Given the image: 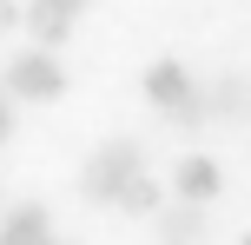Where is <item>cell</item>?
I'll list each match as a JSON object with an SVG mask.
<instances>
[{"label": "cell", "mask_w": 251, "mask_h": 245, "mask_svg": "<svg viewBox=\"0 0 251 245\" xmlns=\"http://www.w3.org/2000/svg\"><path fill=\"white\" fill-rule=\"evenodd\" d=\"M7 93H13V100H60L66 73H60L53 53H13V60H7Z\"/></svg>", "instance_id": "1"}, {"label": "cell", "mask_w": 251, "mask_h": 245, "mask_svg": "<svg viewBox=\"0 0 251 245\" xmlns=\"http://www.w3.org/2000/svg\"><path fill=\"white\" fill-rule=\"evenodd\" d=\"M146 93L165 106V119H178V126H192V119L205 113V106H199V86L185 80L178 60H159V66H152V73H146Z\"/></svg>", "instance_id": "2"}, {"label": "cell", "mask_w": 251, "mask_h": 245, "mask_svg": "<svg viewBox=\"0 0 251 245\" xmlns=\"http://www.w3.org/2000/svg\"><path fill=\"white\" fill-rule=\"evenodd\" d=\"M132 172H139V146H132V139H113V146L93 153V166H86L79 186H86L93 199H119V186L132 179Z\"/></svg>", "instance_id": "3"}, {"label": "cell", "mask_w": 251, "mask_h": 245, "mask_svg": "<svg viewBox=\"0 0 251 245\" xmlns=\"http://www.w3.org/2000/svg\"><path fill=\"white\" fill-rule=\"evenodd\" d=\"M172 186L192 199V206H205V199H218V186H225V172H218V159H205V153H185L172 166Z\"/></svg>", "instance_id": "4"}, {"label": "cell", "mask_w": 251, "mask_h": 245, "mask_svg": "<svg viewBox=\"0 0 251 245\" xmlns=\"http://www.w3.org/2000/svg\"><path fill=\"white\" fill-rule=\"evenodd\" d=\"M79 7H86V0H33V7H26V27L40 33V47H60V40L73 33Z\"/></svg>", "instance_id": "5"}, {"label": "cell", "mask_w": 251, "mask_h": 245, "mask_svg": "<svg viewBox=\"0 0 251 245\" xmlns=\"http://www.w3.org/2000/svg\"><path fill=\"white\" fill-rule=\"evenodd\" d=\"M0 245H53V239H47V219H40V206H13L7 219H0Z\"/></svg>", "instance_id": "6"}, {"label": "cell", "mask_w": 251, "mask_h": 245, "mask_svg": "<svg viewBox=\"0 0 251 245\" xmlns=\"http://www.w3.org/2000/svg\"><path fill=\"white\" fill-rule=\"evenodd\" d=\"M159 232H165V245H199L205 239V212L192 206V199H185V206H165Z\"/></svg>", "instance_id": "7"}, {"label": "cell", "mask_w": 251, "mask_h": 245, "mask_svg": "<svg viewBox=\"0 0 251 245\" xmlns=\"http://www.w3.org/2000/svg\"><path fill=\"white\" fill-rule=\"evenodd\" d=\"M119 206H126V212H159V179L132 172V179L119 186Z\"/></svg>", "instance_id": "8"}, {"label": "cell", "mask_w": 251, "mask_h": 245, "mask_svg": "<svg viewBox=\"0 0 251 245\" xmlns=\"http://www.w3.org/2000/svg\"><path fill=\"white\" fill-rule=\"evenodd\" d=\"M7 139H13V93L0 86V146H7Z\"/></svg>", "instance_id": "9"}, {"label": "cell", "mask_w": 251, "mask_h": 245, "mask_svg": "<svg viewBox=\"0 0 251 245\" xmlns=\"http://www.w3.org/2000/svg\"><path fill=\"white\" fill-rule=\"evenodd\" d=\"M13 27H20V7H13V0H0V40H7Z\"/></svg>", "instance_id": "10"}, {"label": "cell", "mask_w": 251, "mask_h": 245, "mask_svg": "<svg viewBox=\"0 0 251 245\" xmlns=\"http://www.w3.org/2000/svg\"><path fill=\"white\" fill-rule=\"evenodd\" d=\"M245 245H251V232H245Z\"/></svg>", "instance_id": "11"}]
</instances>
